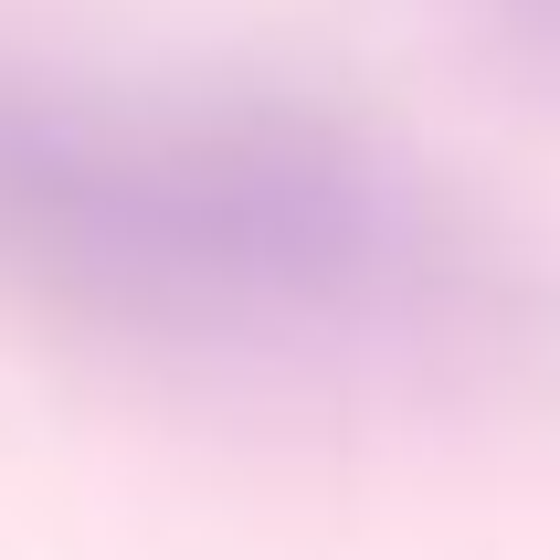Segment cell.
<instances>
[{"instance_id": "1", "label": "cell", "mask_w": 560, "mask_h": 560, "mask_svg": "<svg viewBox=\"0 0 560 560\" xmlns=\"http://www.w3.org/2000/svg\"><path fill=\"white\" fill-rule=\"evenodd\" d=\"M0 276L180 360H349L476 296L455 201L317 95L0 85Z\"/></svg>"}, {"instance_id": "2", "label": "cell", "mask_w": 560, "mask_h": 560, "mask_svg": "<svg viewBox=\"0 0 560 560\" xmlns=\"http://www.w3.org/2000/svg\"><path fill=\"white\" fill-rule=\"evenodd\" d=\"M487 85L518 106H560V0H434Z\"/></svg>"}]
</instances>
